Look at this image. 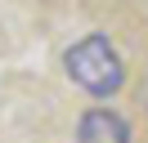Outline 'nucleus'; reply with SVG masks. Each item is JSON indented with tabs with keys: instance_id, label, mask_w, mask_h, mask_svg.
Wrapping results in <instances>:
<instances>
[{
	"instance_id": "1",
	"label": "nucleus",
	"mask_w": 148,
	"mask_h": 143,
	"mask_svg": "<svg viewBox=\"0 0 148 143\" xmlns=\"http://www.w3.org/2000/svg\"><path fill=\"white\" fill-rule=\"evenodd\" d=\"M63 72H67V80H72L76 89H85V94H94V98H112L126 85V63H121L117 45L103 31L81 36V40L63 54Z\"/></svg>"
},
{
	"instance_id": "2",
	"label": "nucleus",
	"mask_w": 148,
	"mask_h": 143,
	"mask_svg": "<svg viewBox=\"0 0 148 143\" xmlns=\"http://www.w3.org/2000/svg\"><path fill=\"white\" fill-rule=\"evenodd\" d=\"M76 143H130V125L117 107H90L76 121Z\"/></svg>"
}]
</instances>
